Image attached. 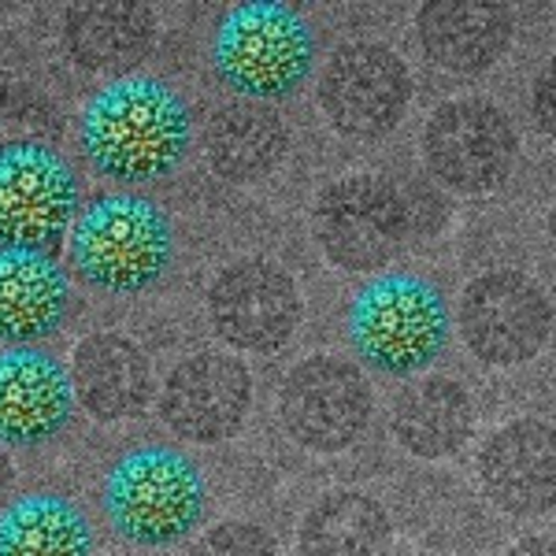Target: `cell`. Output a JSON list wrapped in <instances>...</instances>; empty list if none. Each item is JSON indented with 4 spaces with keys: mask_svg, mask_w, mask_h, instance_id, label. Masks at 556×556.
<instances>
[{
    "mask_svg": "<svg viewBox=\"0 0 556 556\" xmlns=\"http://www.w3.org/2000/svg\"><path fill=\"white\" fill-rule=\"evenodd\" d=\"M71 386L89 416L101 424H119L149 405L152 361L134 338L119 330H97L75 345Z\"/></svg>",
    "mask_w": 556,
    "mask_h": 556,
    "instance_id": "e0dca14e",
    "label": "cell"
},
{
    "mask_svg": "<svg viewBox=\"0 0 556 556\" xmlns=\"http://www.w3.org/2000/svg\"><path fill=\"white\" fill-rule=\"evenodd\" d=\"M190 556H278V542L260 523L227 519L197 538Z\"/></svg>",
    "mask_w": 556,
    "mask_h": 556,
    "instance_id": "d4e9b609",
    "label": "cell"
},
{
    "mask_svg": "<svg viewBox=\"0 0 556 556\" xmlns=\"http://www.w3.org/2000/svg\"><path fill=\"white\" fill-rule=\"evenodd\" d=\"M519 134L505 108L482 97L445 101L424 127L430 175L456 193H490L513 175Z\"/></svg>",
    "mask_w": 556,
    "mask_h": 556,
    "instance_id": "9c48e42d",
    "label": "cell"
},
{
    "mask_svg": "<svg viewBox=\"0 0 556 556\" xmlns=\"http://www.w3.org/2000/svg\"><path fill=\"white\" fill-rule=\"evenodd\" d=\"M253 408V375L230 353H197L172 367L160 390V419L186 442L235 438Z\"/></svg>",
    "mask_w": 556,
    "mask_h": 556,
    "instance_id": "4fadbf2b",
    "label": "cell"
},
{
    "mask_svg": "<svg viewBox=\"0 0 556 556\" xmlns=\"http://www.w3.org/2000/svg\"><path fill=\"white\" fill-rule=\"evenodd\" d=\"M349 342L382 375H416L450 342V304L430 278L390 271L353 298Z\"/></svg>",
    "mask_w": 556,
    "mask_h": 556,
    "instance_id": "5b68a950",
    "label": "cell"
},
{
    "mask_svg": "<svg viewBox=\"0 0 556 556\" xmlns=\"http://www.w3.org/2000/svg\"><path fill=\"white\" fill-rule=\"evenodd\" d=\"M390 513L356 490L323 493L298 527L301 556H390Z\"/></svg>",
    "mask_w": 556,
    "mask_h": 556,
    "instance_id": "7402d4cb",
    "label": "cell"
},
{
    "mask_svg": "<svg viewBox=\"0 0 556 556\" xmlns=\"http://www.w3.org/2000/svg\"><path fill=\"white\" fill-rule=\"evenodd\" d=\"M531 112H534L538 130H542L545 138H553V141H556V56L534 75V86H531Z\"/></svg>",
    "mask_w": 556,
    "mask_h": 556,
    "instance_id": "484cf974",
    "label": "cell"
},
{
    "mask_svg": "<svg viewBox=\"0 0 556 556\" xmlns=\"http://www.w3.org/2000/svg\"><path fill=\"white\" fill-rule=\"evenodd\" d=\"M371 386L361 367L327 353L293 364L278 390L286 434L312 453L349 450L371 424Z\"/></svg>",
    "mask_w": 556,
    "mask_h": 556,
    "instance_id": "30bf717a",
    "label": "cell"
},
{
    "mask_svg": "<svg viewBox=\"0 0 556 556\" xmlns=\"http://www.w3.org/2000/svg\"><path fill=\"white\" fill-rule=\"evenodd\" d=\"M0 556H93V523L64 493H23L0 513Z\"/></svg>",
    "mask_w": 556,
    "mask_h": 556,
    "instance_id": "603a6c76",
    "label": "cell"
},
{
    "mask_svg": "<svg viewBox=\"0 0 556 556\" xmlns=\"http://www.w3.org/2000/svg\"><path fill=\"white\" fill-rule=\"evenodd\" d=\"M460 338L490 367L534 361L553 334V301L531 275L513 267L471 278L460 298Z\"/></svg>",
    "mask_w": 556,
    "mask_h": 556,
    "instance_id": "ba28073f",
    "label": "cell"
},
{
    "mask_svg": "<svg viewBox=\"0 0 556 556\" xmlns=\"http://www.w3.org/2000/svg\"><path fill=\"white\" fill-rule=\"evenodd\" d=\"M71 278L45 253L0 249V342L34 345L71 316Z\"/></svg>",
    "mask_w": 556,
    "mask_h": 556,
    "instance_id": "ac0fdd59",
    "label": "cell"
},
{
    "mask_svg": "<svg viewBox=\"0 0 556 556\" xmlns=\"http://www.w3.org/2000/svg\"><path fill=\"white\" fill-rule=\"evenodd\" d=\"M71 371L38 345H8L0 353V445L38 450L71 427L75 416Z\"/></svg>",
    "mask_w": 556,
    "mask_h": 556,
    "instance_id": "5bb4252c",
    "label": "cell"
},
{
    "mask_svg": "<svg viewBox=\"0 0 556 556\" xmlns=\"http://www.w3.org/2000/svg\"><path fill=\"white\" fill-rule=\"evenodd\" d=\"M190 146L193 112L186 97L149 75L112 78L78 115V149L112 182H160L182 164Z\"/></svg>",
    "mask_w": 556,
    "mask_h": 556,
    "instance_id": "6da1fadb",
    "label": "cell"
},
{
    "mask_svg": "<svg viewBox=\"0 0 556 556\" xmlns=\"http://www.w3.org/2000/svg\"><path fill=\"white\" fill-rule=\"evenodd\" d=\"M208 319L215 334L241 353H275L301 323V290L275 260H235L212 278Z\"/></svg>",
    "mask_w": 556,
    "mask_h": 556,
    "instance_id": "7c38bea8",
    "label": "cell"
},
{
    "mask_svg": "<svg viewBox=\"0 0 556 556\" xmlns=\"http://www.w3.org/2000/svg\"><path fill=\"white\" fill-rule=\"evenodd\" d=\"M123 556H138V553H123Z\"/></svg>",
    "mask_w": 556,
    "mask_h": 556,
    "instance_id": "f546056e",
    "label": "cell"
},
{
    "mask_svg": "<svg viewBox=\"0 0 556 556\" xmlns=\"http://www.w3.org/2000/svg\"><path fill=\"white\" fill-rule=\"evenodd\" d=\"M56 104L30 86H0V146H52L60 138Z\"/></svg>",
    "mask_w": 556,
    "mask_h": 556,
    "instance_id": "cb8c5ba5",
    "label": "cell"
},
{
    "mask_svg": "<svg viewBox=\"0 0 556 556\" xmlns=\"http://www.w3.org/2000/svg\"><path fill=\"white\" fill-rule=\"evenodd\" d=\"M290 152V127L271 104L235 101L208 119L204 156L208 167L227 182H264L282 167Z\"/></svg>",
    "mask_w": 556,
    "mask_h": 556,
    "instance_id": "d6986e66",
    "label": "cell"
},
{
    "mask_svg": "<svg viewBox=\"0 0 556 556\" xmlns=\"http://www.w3.org/2000/svg\"><path fill=\"white\" fill-rule=\"evenodd\" d=\"M549 241H553V249H556V204H553V212H549Z\"/></svg>",
    "mask_w": 556,
    "mask_h": 556,
    "instance_id": "f1b7e54d",
    "label": "cell"
},
{
    "mask_svg": "<svg viewBox=\"0 0 556 556\" xmlns=\"http://www.w3.org/2000/svg\"><path fill=\"white\" fill-rule=\"evenodd\" d=\"M78 219V175L52 146H0V249L49 256Z\"/></svg>",
    "mask_w": 556,
    "mask_h": 556,
    "instance_id": "52a82bcc",
    "label": "cell"
},
{
    "mask_svg": "<svg viewBox=\"0 0 556 556\" xmlns=\"http://www.w3.org/2000/svg\"><path fill=\"white\" fill-rule=\"evenodd\" d=\"M475 405L456 379L427 375L401 390L393 405V438L419 460H445L471 442Z\"/></svg>",
    "mask_w": 556,
    "mask_h": 556,
    "instance_id": "44dd1931",
    "label": "cell"
},
{
    "mask_svg": "<svg viewBox=\"0 0 556 556\" xmlns=\"http://www.w3.org/2000/svg\"><path fill=\"white\" fill-rule=\"evenodd\" d=\"M175 227L141 193H104L86 204L71 230V264L93 290L141 293L172 271Z\"/></svg>",
    "mask_w": 556,
    "mask_h": 556,
    "instance_id": "3957f363",
    "label": "cell"
},
{
    "mask_svg": "<svg viewBox=\"0 0 556 556\" xmlns=\"http://www.w3.org/2000/svg\"><path fill=\"white\" fill-rule=\"evenodd\" d=\"M64 41L86 71L127 78L156 45V12L130 0L75 4L64 15Z\"/></svg>",
    "mask_w": 556,
    "mask_h": 556,
    "instance_id": "ffe728a7",
    "label": "cell"
},
{
    "mask_svg": "<svg viewBox=\"0 0 556 556\" xmlns=\"http://www.w3.org/2000/svg\"><path fill=\"white\" fill-rule=\"evenodd\" d=\"M316 64V34L290 4H238L215 26L212 67L245 101L271 104L298 93Z\"/></svg>",
    "mask_w": 556,
    "mask_h": 556,
    "instance_id": "277c9868",
    "label": "cell"
},
{
    "mask_svg": "<svg viewBox=\"0 0 556 556\" xmlns=\"http://www.w3.org/2000/svg\"><path fill=\"white\" fill-rule=\"evenodd\" d=\"M12 486H15V464L8 450L0 445V513L8 508V497H12Z\"/></svg>",
    "mask_w": 556,
    "mask_h": 556,
    "instance_id": "83f0119b",
    "label": "cell"
},
{
    "mask_svg": "<svg viewBox=\"0 0 556 556\" xmlns=\"http://www.w3.org/2000/svg\"><path fill=\"white\" fill-rule=\"evenodd\" d=\"M479 486L505 516L556 508V427L523 416L497 427L479 450Z\"/></svg>",
    "mask_w": 556,
    "mask_h": 556,
    "instance_id": "9a60e30c",
    "label": "cell"
},
{
    "mask_svg": "<svg viewBox=\"0 0 556 556\" xmlns=\"http://www.w3.org/2000/svg\"><path fill=\"white\" fill-rule=\"evenodd\" d=\"M505 556H556V538L553 534H527V538H519Z\"/></svg>",
    "mask_w": 556,
    "mask_h": 556,
    "instance_id": "4316f807",
    "label": "cell"
},
{
    "mask_svg": "<svg viewBox=\"0 0 556 556\" xmlns=\"http://www.w3.org/2000/svg\"><path fill=\"white\" fill-rule=\"evenodd\" d=\"M312 235L323 256L342 271H379L412 238L405 190L382 175L338 178L316 197Z\"/></svg>",
    "mask_w": 556,
    "mask_h": 556,
    "instance_id": "8992f818",
    "label": "cell"
},
{
    "mask_svg": "<svg viewBox=\"0 0 556 556\" xmlns=\"http://www.w3.org/2000/svg\"><path fill=\"white\" fill-rule=\"evenodd\" d=\"M412 101L408 64L379 41H353L330 56L319 78V108L349 138H382L397 130Z\"/></svg>",
    "mask_w": 556,
    "mask_h": 556,
    "instance_id": "8fae6325",
    "label": "cell"
},
{
    "mask_svg": "<svg viewBox=\"0 0 556 556\" xmlns=\"http://www.w3.org/2000/svg\"><path fill=\"white\" fill-rule=\"evenodd\" d=\"M416 34L424 56L445 75H486L508 52L516 34V15L490 0H434L416 15Z\"/></svg>",
    "mask_w": 556,
    "mask_h": 556,
    "instance_id": "2e32d148",
    "label": "cell"
},
{
    "mask_svg": "<svg viewBox=\"0 0 556 556\" xmlns=\"http://www.w3.org/2000/svg\"><path fill=\"white\" fill-rule=\"evenodd\" d=\"M104 513L115 534L141 549H167L190 538L208 508L201 468L172 445H138L104 479Z\"/></svg>",
    "mask_w": 556,
    "mask_h": 556,
    "instance_id": "7a4b0ae2",
    "label": "cell"
}]
</instances>
